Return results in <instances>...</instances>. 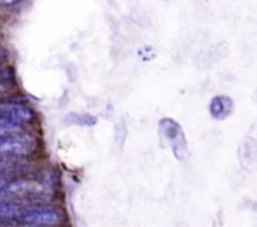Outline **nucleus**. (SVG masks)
<instances>
[{
	"instance_id": "8",
	"label": "nucleus",
	"mask_w": 257,
	"mask_h": 227,
	"mask_svg": "<svg viewBox=\"0 0 257 227\" xmlns=\"http://www.w3.org/2000/svg\"><path fill=\"white\" fill-rule=\"evenodd\" d=\"M8 82H0V93H4L8 89Z\"/></svg>"
},
{
	"instance_id": "6",
	"label": "nucleus",
	"mask_w": 257,
	"mask_h": 227,
	"mask_svg": "<svg viewBox=\"0 0 257 227\" xmlns=\"http://www.w3.org/2000/svg\"><path fill=\"white\" fill-rule=\"evenodd\" d=\"M20 2L22 0H0V5H3V7H13V5L19 4Z\"/></svg>"
},
{
	"instance_id": "1",
	"label": "nucleus",
	"mask_w": 257,
	"mask_h": 227,
	"mask_svg": "<svg viewBox=\"0 0 257 227\" xmlns=\"http://www.w3.org/2000/svg\"><path fill=\"white\" fill-rule=\"evenodd\" d=\"M34 150V141L19 135L0 136V156H25Z\"/></svg>"
},
{
	"instance_id": "5",
	"label": "nucleus",
	"mask_w": 257,
	"mask_h": 227,
	"mask_svg": "<svg viewBox=\"0 0 257 227\" xmlns=\"http://www.w3.org/2000/svg\"><path fill=\"white\" fill-rule=\"evenodd\" d=\"M23 213L22 208L13 202L0 201V218L2 220H13L20 217Z\"/></svg>"
},
{
	"instance_id": "3",
	"label": "nucleus",
	"mask_w": 257,
	"mask_h": 227,
	"mask_svg": "<svg viewBox=\"0 0 257 227\" xmlns=\"http://www.w3.org/2000/svg\"><path fill=\"white\" fill-rule=\"evenodd\" d=\"M233 109V102L226 95H217L211 100L210 112L212 117L217 120H225L231 115Z\"/></svg>"
},
{
	"instance_id": "4",
	"label": "nucleus",
	"mask_w": 257,
	"mask_h": 227,
	"mask_svg": "<svg viewBox=\"0 0 257 227\" xmlns=\"http://www.w3.org/2000/svg\"><path fill=\"white\" fill-rule=\"evenodd\" d=\"M5 116L10 117L17 122H29L33 120V112L28 107L22 104H9L0 107Z\"/></svg>"
},
{
	"instance_id": "2",
	"label": "nucleus",
	"mask_w": 257,
	"mask_h": 227,
	"mask_svg": "<svg viewBox=\"0 0 257 227\" xmlns=\"http://www.w3.org/2000/svg\"><path fill=\"white\" fill-rule=\"evenodd\" d=\"M25 223L34 226H52L59 222V215L49 207H37L24 211L20 216Z\"/></svg>"
},
{
	"instance_id": "7",
	"label": "nucleus",
	"mask_w": 257,
	"mask_h": 227,
	"mask_svg": "<svg viewBox=\"0 0 257 227\" xmlns=\"http://www.w3.org/2000/svg\"><path fill=\"white\" fill-rule=\"evenodd\" d=\"M8 185H9V183H8L7 177H5L3 173H0V192H3V191L8 187Z\"/></svg>"
}]
</instances>
